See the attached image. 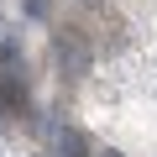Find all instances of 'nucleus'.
Instances as JSON below:
<instances>
[{
	"label": "nucleus",
	"mask_w": 157,
	"mask_h": 157,
	"mask_svg": "<svg viewBox=\"0 0 157 157\" xmlns=\"http://www.w3.org/2000/svg\"><path fill=\"white\" fill-rule=\"evenodd\" d=\"M52 58H58V73L63 78H84L89 63H94V47H89V37L78 26H58L52 32Z\"/></svg>",
	"instance_id": "nucleus-1"
},
{
	"label": "nucleus",
	"mask_w": 157,
	"mask_h": 157,
	"mask_svg": "<svg viewBox=\"0 0 157 157\" xmlns=\"http://www.w3.org/2000/svg\"><path fill=\"white\" fill-rule=\"evenodd\" d=\"M52 152H58V157H94L89 136L78 131V126H58V131H52Z\"/></svg>",
	"instance_id": "nucleus-2"
},
{
	"label": "nucleus",
	"mask_w": 157,
	"mask_h": 157,
	"mask_svg": "<svg viewBox=\"0 0 157 157\" xmlns=\"http://www.w3.org/2000/svg\"><path fill=\"white\" fill-rule=\"evenodd\" d=\"M0 105L16 110V115H26V78H21V68H6V73H0Z\"/></svg>",
	"instance_id": "nucleus-3"
},
{
	"label": "nucleus",
	"mask_w": 157,
	"mask_h": 157,
	"mask_svg": "<svg viewBox=\"0 0 157 157\" xmlns=\"http://www.w3.org/2000/svg\"><path fill=\"white\" fill-rule=\"evenodd\" d=\"M100 157H121V152H100Z\"/></svg>",
	"instance_id": "nucleus-4"
}]
</instances>
